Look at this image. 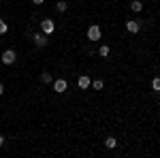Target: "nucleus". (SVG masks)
Wrapping results in <instances>:
<instances>
[{"mask_svg":"<svg viewBox=\"0 0 160 158\" xmlns=\"http://www.w3.org/2000/svg\"><path fill=\"white\" fill-rule=\"evenodd\" d=\"M4 145V137H2V135H0V147Z\"/></svg>","mask_w":160,"mask_h":158,"instance_id":"f3484780","label":"nucleus"},{"mask_svg":"<svg viewBox=\"0 0 160 158\" xmlns=\"http://www.w3.org/2000/svg\"><path fill=\"white\" fill-rule=\"evenodd\" d=\"M102 32H100V26L98 24H92L88 28V41H100Z\"/></svg>","mask_w":160,"mask_h":158,"instance_id":"f03ea898","label":"nucleus"},{"mask_svg":"<svg viewBox=\"0 0 160 158\" xmlns=\"http://www.w3.org/2000/svg\"><path fill=\"white\" fill-rule=\"evenodd\" d=\"M66 90H68V84H66V79H53V92L62 94V92H66Z\"/></svg>","mask_w":160,"mask_h":158,"instance_id":"39448f33","label":"nucleus"},{"mask_svg":"<svg viewBox=\"0 0 160 158\" xmlns=\"http://www.w3.org/2000/svg\"><path fill=\"white\" fill-rule=\"evenodd\" d=\"M56 11H58V13H66V11H68L66 0H58V2H56Z\"/></svg>","mask_w":160,"mask_h":158,"instance_id":"6e6552de","label":"nucleus"},{"mask_svg":"<svg viewBox=\"0 0 160 158\" xmlns=\"http://www.w3.org/2000/svg\"><path fill=\"white\" fill-rule=\"evenodd\" d=\"M0 60H2V64H13V62L17 60V54H15V49H4L2 51V56H0Z\"/></svg>","mask_w":160,"mask_h":158,"instance_id":"f257e3e1","label":"nucleus"},{"mask_svg":"<svg viewBox=\"0 0 160 158\" xmlns=\"http://www.w3.org/2000/svg\"><path fill=\"white\" fill-rule=\"evenodd\" d=\"M86 54H88V56H94V54H96V49H94V47H86Z\"/></svg>","mask_w":160,"mask_h":158,"instance_id":"dca6fc26","label":"nucleus"},{"mask_svg":"<svg viewBox=\"0 0 160 158\" xmlns=\"http://www.w3.org/2000/svg\"><path fill=\"white\" fill-rule=\"evenodd\" d=\"M130 11H135V13L143 11V2H141V0H132V2H130Z\"/></svg>","mask_w":160,"mask_h":158,"instance_id":"1a4fd4ad","label":"nucleus"},{"mask_svg":"<svg viewBox=\"0 0 160 158\" xmlns=\"http://www.w3.org/2000/svg\"><path fill=\"white\" fill-rule=\"evenodd\" d=\"M152 90L160 92V77H154V79H152Z\"/></svg>","mask_w":160,"mask_h":158,"instance_id":"ddd939ff","label":"nucleus"},{"mask_svg":"<svg viewBox=\"0 0 160 158\" xmlns=\"http://www.w3.org/2000/svg\"><path fill=\"white\" fill-rule=\"evenodd\" d=\"M32 2H34V4H43L45 0H32Z\"/></svg>","mask_w":160,"mask_h":158,"instance_id":"6ab92c4d","label":"nucleus"},{"mask_svg":"<svg viewBox=\"0 0 160 158\" xmlns=\"http://www.w3.org/2000/svg\"><path fill=\"white\" fill-rule=\"evenodd\" d=\"M7 30H9V26L4 24V19H0V34H7Z\"/></svg>","mask_w":160,"mask_h":158,"instance_id":"2eb2a0df","label":"nucleus"},{"mask_svg":"<svg viewBox=\"0 0 160 158\" xmlns=\"http://www.w3.org/2000/svg\"><path fill=\"white\" fill-rule=\"evenodd\" d=\"M2 94H4V85L0 84V96H2Z\"/></svg>","mask_w":160,"mask_h":158,"instance_id":"a211bd4d","label":"nucleus"},{"mask_svg":"<svg viewBox=\"0 0 160 158\" xmlns=\"http://www.w3.org/2000/svg\"><path fill=\"white\" fill-rule=\"evenodd\" d=\"M98 54H100V56H102V58H107V56H109V54H111V49L107 47V45H100V47H98Z\"/></svg>","mask_w":160,"mask_h":158,"instance_id":"f8f14e48","label":"nucleus"},{"mask_svg":"<svg viewBox=\"0 0 160 158\" xmlns=\"http://www.w3.org/2000/svg\"><path fill=\"white\" fill-rule=\"evenodd\" d=\"M41 81H43V84H53V77H51V73L43 71V73H41Z\"/></svg>","mask_w":160,"mask_h":158,"instance_id":"9b49d317","label":"nucleus"},{"mask_svg":"<svg viewBox=\"0 0 160 158\" xmlns=\"http://www.w3.org/2000/svg\"><path fill=\"white\" fill-rule=\"evenodd\" d=\"M126 30H128V32H132V34H137V32L141 30V24H139V22H132V19H130V22H126Z\"/></svg>","mask_w":160,"mask_h":158,"instance_id":"423d86ee","label":"nucleus"},{"mask_svg":"<svg viewBox=\"0 0 160 158\" xmlns=\"http://www.w3.org/2000/svg\"><path fill=\"white\" fill-rule=\"evenodd\" d=\"M32 41H34V45H37V47H47V43H49V41H47V34H43V32H38V34H34V37H32Z\"/></svg>","mask_w":160,"mask_h":158,"instance_id":"20e7f679","label":"nucleus"},{"mask_svg":"<svg viewBox=\"0 0 160 158\" xmlns=\"http://www.w3.org/2000/svg\"><path fill=\"white\" fill-rule=\"evenodd\" d=\"M53 30H56V24H53L51 19H43V22H41V32H43V34H47V37H49Z\"/></svg>","mask_w":160,"mask_h":158,"instance_id":"7ed1b4c3","label":"nucleus"},{"mask_svg":"<svg viewBox=\"0 0 160 158\" xmlns=\"http://www.w3.org/2000/svg\"><path fill=\"white\" fill-rule=\"evenodd\" d=\"M102 79H94V81H92V88H94V90H102Z\"/></svg>","mask_w":160,"mask_h":158,"instance_id":"4468645a","label":"nucleus"},{"mask_svg":"<svg viewBox=\"0 0 160 158\" xmlns=\"http://www.w3.org/2000/svg\"><path fill=\"white\" fill-rule=\"evenodd\" d=\"M90 84H92V81H90V77H88V75H81V77L77 79V85H79L81 90H88V88H90Z\"/></svg>","mask_w":160,"mask_h":158,"instance_id":"0eeeda50","label":"nucleus"},{"mask_svg":"<svg viewBox=\"0 0 160 158\" xmlns=\"http://www.w3.org/2000/svg\"><path fill=\"white\" fill-rule=\"evenodd\" d=\"M115 145H118V139H115V137H107V139H105V147H107V150H113Z\"/></svg>","mask_w":160,"mask_h":158,"instance_id":"9d476101","label":"nucleus"}]
</instances>
